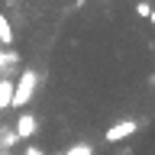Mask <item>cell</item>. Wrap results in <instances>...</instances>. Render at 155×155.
<instances>
[{"mask_svg":"<svg viewBox=\"0 0 155 155\" xmlns=\"http://www.w3.org/2000/svg\"><path fill=\"white\" fill-rule=\"evenodd\" d=\"M10 100H13V81L0 78V110H10Z\"/></svg>","mask_w":155,"mask_h":155,"instance_id":"obj_4","label":"cell"},{"mask_svg":"<svg viewBox=\"0 0 155 155\" xmlns=\"http://www.w3.org/2000/svg\"><path fill=\"white\" fill-rule=\"evenodd\" d=\"M133 10H136V16H139V19H149V13H152L155 7L149 3V0H136V7H133Z\"/></svg>","mask_w":155,"mask_h":155,"instance_id":"obj_7","label":"cell"},{"mask_svg":"<svg viewBox=\"0 0 155 155\" xmlns=\"http://www.w3.org/2000/svg\"><path fill=\"white\" fill-rule=\"evenodd\" d=\"M36 87H39V74L32 68H23L19 78L13 81V100H10V107H13V110H23V107L36 97Z\"/></svg>","mask_w":155,"mask_h":155,"instance_id":"obj_1","label":"cell"},{"mask_svg":"<svg viewBox=\"0 0 155 155\" xmlns=\"http://www.w3.org/2000/svg\"><path fill=\"white\" fill-rule=\"evenodd\" d=\"M149 23H152V26H155V10H152V13H149Z\"/></svg>","mask_w":155,"mask_h":155,"instance_id":"obj_10","label":"cell"},{"mask_svg":"<svg viewBox=\"0 0 155 155\" xmlns=\"http://www.w3.org/2000/svg\"><path fill=\"white\" fill-rule=\"evenodd\" d=\"M10 61H16V52H3V45H0V68H7Z\"/></svg>","mask_w":155,"mask_h":155,"instance_id":"obj_8","label":"cell"},{"mask_svg":"<svg viewBox=\"0 0 155 155\" xmlns=\"http://www.w3.org/2000/svg\"><path fill=\"white\" fill-rule=\"evenodd\" d=\"M139 133V120H120L104 133V142H126L129 136Z\"/></svg>","mask_w":155,"mask_h":155,"instance_id":"obj_2","label":"cell"},{"mask_svg":"<svg viewBox=\"0 0 155 155\" xmlns=\"http://www.w3.org/2000/svg\"><path fill=\"white\" fill-rule=\"evenodd\" d=\"M36 129H39V120H36L32 113H23V116L16 120V133H13V136H16V139H32Z\"/></svg>","mask_w":155,"mask_h":155,"instance_id":"obj_3","label":"cell"},{"mask_svg":"<svg viewBox=\"0 0 155 155\" xmlns=\"http://www.w3.org/2000/svg\"><path fill=\"white\" fill-rule=\"evenodd\" d=\"M26 155H45V152H42L39 145H26Z\"/></svg>","mask_w":155,"mask_h":155,"instance_id":"obj_9","label":"cell"},{"mask_svg":"<svg viewBox=\"0 0 155 155\" xmlns=\"http://www.w3.org/2000/svg\"><path fill=\"white\" fill-rule=\"evenodd\" d=\"M61 155H94V145L91 142H71L68 149H61Z\"/></svg>","mask_w":155,"mask_h":155,"instance_id":"obj_5","label":"cell"},{"mask_svg":"<svg viewBox=\"0 0 155 155\" xmlns=\"http://www.w3.org/2000/svg\"><path fill=\"white\" fill-rule=\"evenodd\" d=\"M0 45H13V29H10L3 13H0Z\"/></svg>","mask_w":155,"mask_h":155,"instance_id":"obj_6","label":"cell"}]
</instances>
